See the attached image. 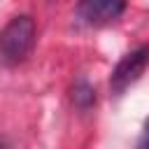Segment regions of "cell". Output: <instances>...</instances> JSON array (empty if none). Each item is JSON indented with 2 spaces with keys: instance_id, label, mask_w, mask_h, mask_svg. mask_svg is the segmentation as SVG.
<instances>
[{
  "instance_id": "1",
  "label": "cell",
  "mask_w": 149,
  "mask_h": 149,
  "mask_svg": "<svg viewBox=\"0 0 149 149\" xmlns=\"http://www.w3.org/2000/svg\"><path fill=\"white\" fill-rule=\"evenodd\" d=\"M37 40V28L35 19L30 14H19L5 23L0 30V61L9 68L23 63Z\"/></svg>"
},
{
  "instance_id": "2",
  "label": "cell",
  "mask_w": 149,
  "mask_h": 149,
  "mask_svg": "<svg viewBox=\"0 0 149 149\" xmlns=\"http://www.w3.org/2000/svg\"><path fill=\"white\" fill-rule=\"evenodd\" d=\"M147 65H149V44H140L133 51H128L116 63V68L112 70V77H109L112 91L114 93H123L133 81L140 79V74L144 72Z\"/></svg>"
},
{
  "instance_id": "3",
  "label": "cell",
  "mask_w": 149,
  "mask_h": 149,
  "mask_svg": "<svg viewBox=\"0 0 149 149\" xmlns=\"http://www.w3.org/2000/svg\"><path fill=\"white\" fill-rule=\"evenodd\" d=\"M126 9V2L119 0H84L77 5V14L86 21V23H107L114 21L116 16H121Z\"/></svg>"
},
{
  "instance_id": "4",
  "label": "cell",
  "mask_w": 149,
  "mask_h": 149,
  "mask_svg": "<svg viewBox=\"0 0 149 149\" xmlns=\"http://www.w3.org/2000/svg\"><path fill=\"white\" fill-rule=\"evenodd\" d=\"M72 102H74V107H79V109H88V107L95 102V91H93V86H91L86 79H79V81L72 86Z\"/></svg>"
},
{
  "instance_id": "5",
  "label": "cell",
  "mask_w": 149,
  "mask_h": 149,
  "mask_svg": "<svg viewBox=\"0 0 149 149\" xmlns=\"http://www.w3.org/2000/svg\"><path fill=\"white\" fill-rule=\"evenodd\" d=\"M137 149H149V119L144 121V128H142V133H140Z\"/></svg>"
},
{
  "instance_id": "6",
  "label": "cell",
  "mask_w": 149,
  "mask_h": 149,
  "mask_svg": "<svg viewBox=\"0 0 149 149\" xmlns=\"http://www.w3.org/2000/svg\"><path fill=\"white\" fill-rule=\"evenodd\" d=\"M0 149H7V147H5V144H0Z\"/></svg>"
}]
</instances>
